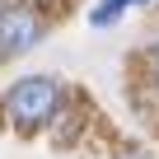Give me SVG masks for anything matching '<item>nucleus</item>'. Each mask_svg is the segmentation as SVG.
I'll list each match as a JSON object with an SVG mask.
<instances>
[{
  "instance_id": "nucleus-3",
  "label": "nucleus",
  "mask_w": 159,
  "mask_h": 159,
  "mask_svg": "<svg viewBox=\"0 0 159 159\" xmlns=\"http://www.w3.org/2000/svg\"><path fill=\"white\" fill-rule=\"evenodd\" d=\"M126 5H140V0H103V10H94V14H89V24H94V28H108Z\"/></svg>"
},
{
  "instance_id": "nucleus-5",
  "label": "nucleus",
  "mask_w": 159,
  "mask_h": 159,
  "mask_svg": "<svg viewBox=\"0 0 159 159\" xmlns=\"http://www.w3.org/2000/svg\"><path fill=\"white\" fill-rule=\"evenodd\" d=\"M154 66H159V47H154Z\"/></svg>"
},
{
  "instance_id": "nucleus-1",
  "label": "nucleus",
  "mask_w": 159,
  "mask_h": 159,
  "mask_svg": "<svg viewBox=\"0 0 159 159\" xmlns=\"http://www.w3.org/2000/svg\"><path fill=\"white\" fill-rule=\"evenodd\" d=\"M5 112H10V122H14L19 131L52 126V117L61 112V84H56V80H47V75H33V80H24V84L10 89Z\"/></svg>"
},
{
  "instance_id": "nucleus-2",
  "label": "nucleus",
  "mask_w": 159,
  "mask_h": 159,
  "mask_svg": "<svg viewBox=\"0 0 159 159\" xmlns=\"http://www.w3.org/2000/svg\"><path fill=\"white\" fill-rule=\"evenodd\" d=\"M42 33H47V19L33 10V5H10L0 10V56H24V52H33L38 42H42Z\"/></svg>"
},
{
  "instance_id": "nucleus-4",
  "label": "nucleus",
  "mask_w": 159,
  "mask_h": 159,
  "mask_svg": "<svg viewBox=\"0 0 159 159\" xmlns=\"http://www.w3.org/2000/svg\"><path fill=\"white\" fill-rule=\"evenodd\" d=\"M117 159H145V154H140V150H126V154H117Z\"/></svg>"
}]
</instances>
